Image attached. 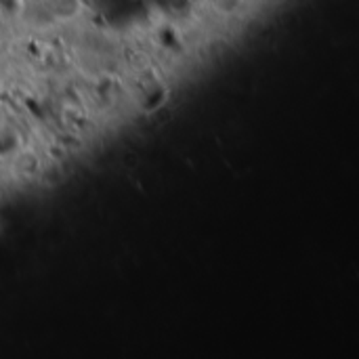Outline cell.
I'll return each mask as SVG.
<instances>
[]
</instances>
